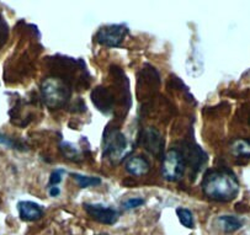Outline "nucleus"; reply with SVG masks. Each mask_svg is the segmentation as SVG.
I'll list each match as a JSON object with an SVG mask.
<instances>
[{"label":"nucleus","instance_id":"nucleus-1","mask_svg":"<svg viewBox=\"0 0 250 235\" xmlns=\"http://www.w3.org/2000/svg\"><path fill=\"white\" fill-rule=\"evenodd\" d=\"M202 192L212 201L229 202L237 197L239 182L228 169H211L204 176Z\"/></svg>","mask_w":250,"mask_h":235},{"label":"nucleus","instance_id":"nucleus-2","mask_svg":"<svg viewBox=\"0 0 250 235\" xmlns=\"http://www.w3.org/2000/svg\"><path fill=\"white\" fill-rule=\"evenodd\" d=\"M42 100L49 109L65 106L72 96V89L68 81L58 77L46 78L41 84Z\"/></svg>","mask_w":250,"mask_h":235},{"label":"nucleus","instance_id":"nucleus-3","mask_svg":"<svg viewBox=\"0 0 250 235\" xmlns=\"http://www.w3.org/2000/svg\"><path fill=\"white\" fill-rule=\"evenodd\" d=\"M103 144L104 157H107L112 163H119L128 152V140L126 136L119 128H112L111 124L105 129Z\"/></svg>","mask_w":250,"mask_h":235},{"label":"nucleus","instance_id":"nucleus-4","mask_svg":"<svg viewBox=\"0 0 250 235\" xmlns=\"http://www.w3.org/2000/svg\"><path fill=\"white\" fill-rule=\"evenodd\" d=\"M185 161L179 149H169L164 154L162 165V175L165 180L178 181L185 173Z\"/></svg>","mask_w":250,"mask_h":235},{"label":"nucleus","instance_id":"nucleus-5","mask_svg":"<svg viewBox=\"0 0 250 235\" xmlns=\"http://www.w3.org/2000/svg\"><path fill=\"white\" fill-rule=\"evenodd\" d=\"M127 34H128V27L125 23L103 26L96 32L95 39L101 46L107 47V48H115L124 42Z\"/></svg>","mask_w":250,"mask_h":235},{"label":"nucleus","instance_id":"nucleus-6","mask_svg":"<svg viewBox=\"0 0 250 235\" xmlns=\"http://www.w3.org/2000/svg\"><path fill=\"white\" fill-rule=\"evenodd\" d=\"M180 153L185 161V166H188L191 170V175L196 176L202 165L207 161V154L205 150H202V148L192 140H185L183 143Z\"/></svg>","mask_w":250,"mask_h":235},{"label":"nucleus","instance_id":"nucleus-7","mask_svg":"<svg viewBox=\"0 0 250 235\" xmlns=\"http://www.w3.org/2000/svg\"><path fill=\"white\" fill-rule=\"evenodd\" d=\"M140 143L143 145L148 153L157 157V158H164V145L165 139L162 133L154 127H147L143 129L140 136Z\"/></svg>","mask_w":250,"mask_h":235},{"label":"nucleus","instance_id":"nucleus-8","mask_svg":"<svg viewBox=\"0 0 250 235\" xmlns=\"http://www.w3.org/2000/svg\"><path fill=\"white\" fill-rule=\"evenodd\" d=\"M84 210L94 220L104 225H114L120 218V213L116 210L100 203H84Z\"/></svg>","mask_w":250,"mask_h":235},{"label":"nucleus","instance_id":"nucleus-9","mask_svg":"<svg viewBox=\"0 0 250 235\" xmlns=\"http://www.w3.org/2000/svg\"><path fill=\"white\" fill-rule=\"evenodd\" d=\"M91 101L99 111L103 112L104 115H108L114 110L116 98H115V95L110 89L100 85L96 86L91 91Z\"/></svg>","mask_w":250,"mask_h":235},{"label":"nucleus","instance_id":"nucleus-10","mask_svg":"<svg viewBox=\"0 0 250 235\" xmlns=\"http://www.w3.org/2000/svg\"><path fill=\"white\" fill-rule=\"evenodd\" d=\"M19 217L23 222H35L41 219L43 215V210L40 204L31 201H21L18 203Z\"/></svg>","mask_w":250,"mask_h":235},{"label":"nucleus","instance_id":"nucleus-11","mask_svg":"<svg viewBox=\"0 0 250 235\" xmlns=\"http://www.w3.org/2000/svg\"><path fill=\"white\" fill-rule=\"evenodd\" d=\"M126 168L127 173H129L131 175L134 176H142L149 171L150 165L149 161L145 158V157H141V155H136V157H132L128 160L126 161Z\"/></svg>","mask_w":250,"mask_h":235},{"label":"nucleus","instance_id":"nucleus-12","mask_svg":"<svg viewBox=\"0 0 250 235\" xmlns=\"http://www.w3.org/2000/svg\"><path fill=\"white\" fill-rule=\"evenodd\" d=\"M218 224L225 233L237 232L243 227V222L235 215H221L218 218Z\"/></svg>","mask_w":250,"mask_h":235},{"label":"nucleus","instance_id":"nucleus-13","mask_svg":"<svg viewBox=\"0 0 250 235\" xmlns=\"http://www.w3.org/2000/svg\"><path fill=\"white\" fill-rule=\"evenodd\" d=\"M233 155L239 158H250V139L247 138H239L235 139L230 145Z\"/></svg>","mask_w":250,"mask_h":235},{"label":"nucleus","instance_id":"nucleus-14","mask_svg":"<svg viewBox=\"0 0 250 235\" xmlns=\"http://www.w3.org/2000/svg\"><path fill=\"white\" fill-rule=\"evenodd\" d=\"M73 178L77 181V184L79 185L80 189H88V187L99 186L101 184V178L96 177V176H86L82 175V174H70Z\"/></svg>","mask_w":250,"mask_h":235},{"label":"nucleus","instance_id":"nucleus-15","mask_svg":"<svg viewBox=\"0 0 250 235\" xmlns=\"http://www.w3.org/2000/svg\"><path fill=\"white\" fill-rule=\"evenodd\" d=\"M60 150L62 152V154L64 155L65 158L69 159V160L73 161H79L80 160V153L77 148L74 147L73 144L68 142H63L60 144Z\"/></svg>","mask_w":250,"mask_h":235},{"label":"nucleus","instance_id":"nucleus-16","mask_svg":"<svg viewBox=\"0 0 250 235\" xmlns=\"http://www.w3.org/2000/svg\"><path fill=\"white\" fill-rule=\"evenodd\" d=\"M176 215H178L179 220H180L181 224L185 228H188V229H192L195 225H193V215L192 212L188 208H184V207H180L176 210Z\"/></svg>","mask_w":250,"mask_h":235},{"label":"nucleus","instance_id":"nucleus-17","mask_svg":"<svg viewBox=\"0 0 250 235\" xmlns=\"http://www.w3.org/2000/svg\"><path fill=\"white\" fill-rule=\"evenodd\" d=\"M9 37V26L4 18L0 15V48L6 43Z\"/></svg>","mask_w":250,"mask_h":235},{"label":"nucleus","instance_id":"nucleus-18","mask_svg":"<svg viewBox=\"0 0 250 235\" xmlns=\"http://www.w3.org/2000/svg\"><path fill=\"white\" fill-rule=\"evenodd\" d=\"M63 174H64V170H62V169H57V170H54L53 173L51 174V176H49L48 187L57 186L58 184H61V181H62V178H63Z\"/></svg>","mask_w":250,"mask_h":235},{"label":"nucleus","instance_id":"nucleus-19","mask_svg":"<svg viewBox=\"0 0 250 235\" xmlns=\"http://www.w3.org/2000/svg\"><path fill=\"white\" fill-rule=\"evenodd\" d=\"M145 199L141 198V197H134V198L127 199L126 202H124V208L125 210H134V208H138V207L143 206L145 204Z\"/></svg>","mask_w":250,"mask_h":235},{"label":"nucleus","instance_id":"nucleus-20","mask_svg":"<svg viewBox=\"0 0 250 235\" xmlns=\"http://www.w3.org/2000/svg\"><path fill=\"white\" fill-rule=\"evenodd\" d=\"M61 194V190L58 189V186H53V187H49V195L52 197H56Z\"/></svg>","mask_w":250,"mask_h":235},{"label":"nucleus","instance_id":"nucleus-21","mask_svg":"<svg viewBox=\"0 0 250 235\" xmlns=\"http://www.w3.org/2000/svg\"><path fill=\"white\" fill-rule=\"evenodd\" d=\"M99 235H107V234H99Z\"/></svg>","mask_w":250,"mask_h":235}]
</instances>
